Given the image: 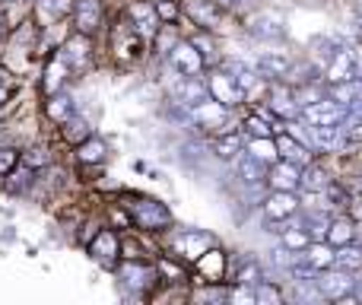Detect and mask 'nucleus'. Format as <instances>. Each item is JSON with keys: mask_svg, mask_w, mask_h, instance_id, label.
<instances>
[{"mask_svg": "<svg viewBox=\"0 0 362 305\" xmlns=\"http://www.w3.org/2000/svg\"><path fill=\"white\" fill-rule=\"evenodd\" d=\"M64 74H67V67H64V57L61 61H48V67H45V93H57L61 89V83H64Z\"/></svg>", "mask_w": 362, "mask_h": 305, "instance_id": "nucleus-34", "label": "nucleus"}, {"mask_svg": "<svg viewBox=\"0 0 362 305\" xmlns=\"http://www.w3.org/2000/svg\"><path fill=\"white\" fill-rule=\"evenodd\" d=\"M299 115H302V121H305V125H312V127H318V125H340V121L346 118V108L337 105L334 99H315V102H308V105H302Z\"/></svg>", "mask_w": 362, "mask_h": 305, "instance_id": "nucleus-2", "label": "nucleus"}, {"mask_svg": "<svg viewBox=\"0 0 362 305\" xmlns=\"http://www.w3.org/2000/svg\"><path fill=\"white\" fill-rule=\"evenodd\" d=\"M325 238H327V245H346V242H353L356 238V229H353V223L350 219H327V232H325Z\"/></svg>", "mask_w": 362, "mask_h": 305, "instance_id": "nucleus-21", "label": "nucleus"}, {"mask_svg": "<svg viewBox=\"0 0 362 305\" xmlns=\"http://www.w3.org/2000/svg\"><path fill=\"white\" fill-rule=\"evenodd\" d=\"M0 25H4V16H0Z\"/></svg>", "mask_w": 362, "mask_h": 305, "instance_id": "nucleus-48", "label": "nucleus"}, {"mask_svg": "<svg viewBox=\"0 0 362 305\" xmlns=\"http://www.w3.org/2000/svg\"><path fill=\"white\" fill-rule=\"evenodd\" d=\"M235 280H238V283H245V287H255V283L261 280V267H257L255 261H248V264H245V267L235 274Z\"/></svg>", "mask_w": 362, "mask_h": 305, "instance_id": "nucleus-40", "label": "nucleus"}, {"mask_svg": "<svg viewBox=\"0 0 362 305\" xmlns=\"http://www.w3.org/2000/svg\"><path fill=\"white\" fill-rule=\"evenodd\" d=\"M270 108L280 112V115H286V118H296V115H299V102H296V96L293 93H280V89L270 96Z\"/></svg>", "mask_w": 362, "mask_h": 305, "instance_id": "nucleus-35", "label": "nucleus"}, {"mask_svg": "<svg viewBox=\"0 0 362 305\" xmlns=\"http://www.w3.org/2000/svg\"><path fill=\"white\" fill-rule=\"evenodd\" d=\"M70 0H42V10H45V16H64V13H70Z\"/></svg>", "mask_w": 362, "mask_h": 305, "instance_id": "nucleus-41", "label": "nucleus"}, {"mask_svg": "<svg viewBox=\"0 0 362 305\" xmlns=\"http://www.w3.org/2000/svg\"><path fill=\"white\" fill-rule=\"evenodd\" d=\"M238 178L245 185H261V181H267V166L245 153V156H238Z\"/></svg>", "mask_w": 362, "mask_h": 305, "instance_id": "nucleus-20", "label": "nucleus"}, {"mask_svg": "<svg viewBox=\"0 0 362 305\" xmlns=\"http://www.w3.org/2000/svg\"><path fill=\"white\" fill-rule=\"evenodd\" d=\"M255 302H261V305H276V302H283V293L274 287V283L257 280V283H255Z\"/></svg>", "mask_w": 362, "mask_h": 305, "instance_id": "nucleus-37", "label": "nucleus"}, {"mask_svg": "<svg viewBox=\"0 0 362 305\" xmlns=\"http://www.w3.org/2000/svg\"><path fill=\"white\" fill-rule=\"evenodd\" d=\"M315 287H318L321 299H344V296L353 293V277L350 270H318L315 274Z\"/></svg>", "mask_w": 362, "mask_h": 305, "instance_id": "nucleus-3", "label": "nucleus"}, {"mask_svg": "<svg viewBox=\"0 0 362 305\" xmlns=\"http://www.w3.org/2000/svg\"><path fill=\"white\" fill-rule=\"evenodd\" d=\"M248 156H255L257 162H264V166H270V162H276L280 156H276V144L274 137H255L248 144Z\"/></svg>", "mask_w": 362, "mask_h": 305, "instance_id": "nucleus-28", "label": "nucleus"}, {"mask_svg": "<svg viewBox=\"0 0 362 305\" xmlns=\"http://www.w3.org/2000/svg\"><path fill=\"white\" fill-rule=\"evenodd\" d=\"M359 86H362L359 80H340V83H334L331 99L337 102V105H344L346 112H350V105L356 102V96H359Z\"/></svg>", "mask_w": 362, "mask_h": 305, "instance_id": "nucleus-27", "label": "nucleus"}, {"mask_svg": "<svg viewBox=\"0 0 362 305\" xmlns=\"http://www.w3.org/2000/svg\"><path fill=\"white\" fill-rule=\"evenodd\" d=\"M229 70H232V80L238 83V89H242L245 96L251 93V89L257 86V67H251V64H245L242 57H238V61H229Z\"/></svg>", "mask_w": 362, "mask_h": 305, "instance_id": "nucleus-22", "label": "nucleus"}, {"mask_svg": "<svg viewBox=\"0 0 362 305\" xmlns=\"http://www.w3.org/2000/svg\"><path fill=\"white\" fill-rule=\"evenodd\" d=\"M4 4H10V0H4Z\"/></svg>", "mask_w": 362, "mask_h": 305, "instance_id": "nucleus-49", "label": "nucleus"}, {"mask_svg": "<svg viewBox=\"0 0 362 305\" xmlns=\"http://www.w3.org/2000/svg\"><path fill=\"white\" fill-rule=\"evenodd\" d=\"M305 172H299V181L308 188V191H325L327 188V172L318 166V162H305Z\"/></svg>", "mask_w": 362, "mask_h": 305, "instance_id": "nucleus-30", "label": "nucleus"}, {"mask_svg": "<svg viewBox=\"0 0 362 305\" xmlns=\"http://www.w3.org/2000/svg\"><path fill=\"white\" fill-rule=\"evenodd\" d=\"M264 217L274 219V223H286L299 213V200H296V191H274L267 200H264Z\"/></svg>", "mask_w": 362, "mask_h": 305, "instance_id": "nucleus-6", "label": "nucleus"}, {"mask_svg": "<svg viewBox=\"0 0 362 305\" xmlns=\"http://www.w3.org/2000/svg\"><path fill=\"white\" fill-rule=\"evenodd\" d=\"M86 137H93V127H89V121L86 118H67L64 121V140H67V144H83V140Z\"/></svg>", "mask_w": 362, "mask_h": 305, "instance_id": "nucleus-29", "label": "nucleus"}, {"mask_svg": "<svg viewBox=\"0 0 362 305\" xmlns=\"http://www.w3.org/2000/svg\"><path fill=\"white\" fill-rule=\"evenodd\" d=\"M131 16H134V25H137L140 38H146V35H153V32L163 29V25H159V13H156V6L153 4H134Z\"/></svg>", "mask_w": 362, "mask_h": 305, "instance_id": "nucleus-17", "label": "nucleus"}, {"mask_svg": "<svg viewBox=\"0 0 362 305\" xmlns=\"http://www.w3.org/2000/svg\"><path fill=\"white\" fill-rule=\"evenodd\" d=\"M283 242H286L289 251H305L312 238H308L305 229H283Z\"/></svg>", "mask_w": 362, "mask_h": 305, "instance_id": "nucleus-38", "label": "nucleus"}, {"mask_svg": "<svg viewBox=\"0 0 362 305\" xmlns=\"http://www.w3.org/2000/svg\"><path fill=\"white\" fill-rule=\"evenodd\" d=\"M267 181H270V188H274V191H296V188H302L299 166H293V162H286V159L270 162Z\"/></svg>", "mask_w": 362, "mask_h": 305, "instance_id": "nucleus-11", "label": "nucleus"}, {"mask_svg": "<svg viewBox=\"0 0 362 305\" xmlns=\"http://www.w3.org/2000/svg\"><path fill=\"white\" fill-rule=\"evenodd\" d=\"M74 13H76V32H80V35L99 32V25H102V4L99 0H76Z\"/></svg>", "mask_w": 362, "mask_h": 305, "instance_id": "nucleus-13", "label": "nucleus"}, {"mask_svg": "<svg viewBox=\"0 0 362 305\" xmlns=\"http://www.w3.org/2000/svg\"><path fill=\"white\" fill-rule=\"evenodd\" d=\"M187 16L197 25H219V19H223L226 13L216 0H191V4H187Z\"/></svg>", "mask_w": 362, "mask_h": 305, "instance_id": "nucleus-15", "label": "nucleus"}, {"mask_svg": "<svg viewBox=\"0 0 362 305\" xmlns=\"http://www.w3.org/2000/svg\"><path fill=\"white\" fill-rule=\"evenodd\" d=\"M76 159H80L83 166H95V162L105 159V144H102L99 137H86L83 144H76Z\"/></svg>", "mask_w": 362, "mask_h": 305, "instance_id": "nucleus-26", "label": "nucleus"}, {"mask_svg": "<svg viewBox=\"0 0 362 305\" xmlns=\"http://www.w3.org/2000/svg\"><path fill=\"white\" fill-rule=\"evenodd\" d=\"M248 29L257 42H280V38L286 35V19L274 10H264V13H257V16H251Z\"/></svg>", "mask_w": 362, "mask_h": 305, "instance_id": "nucleus-5", "label": "nucleus"}, {"mask_svg": "<svg viewBox=\"0 0 362 305\" xmlns=\"http://www.w3.org/2000/svg\"><path fill=\"white\" fill-rule=\"evenodd\" d=\"M10 93H13V76H10V70L0 67V105L10 99Z\"/></svg>", "mask_w": 362, "mask_h": 305, "instance_id": "nucleus-44", "label": "nucleus"}, {"mask_svg": "<svg viewBox=\"0 0 362 305\" xmlns=\"http://www.w3.org/2000/svg\"><path fill=\"white\" fill-rule=\"evenodd\" d=\"M334 267H340V270H362V248H356L353 242L337 245V248H334Z\"/></svg>", "mask_w": 362, "mask_h": 305, "instance_id": "nucleus-24", "label": "nucleus"}, {"mask_svg": "<svg viewBox=\"0 0 362 305\" xmlns=\"http://www.w3.org/2000/svg\"><path fill=\"white\" fill-rule=\"evenodd\" d=\"M257 74L270 76V80H286L289 70H293V61H289L286 54H276V51H267V54L257 57Z\"/></svg>", "mask_w": 362, "mask_h": 305, "instance_id": "nucleus-14", "label": "nucleus"}, {"mask_svg": "<svg viewBox=\"0 0 362 305\" xmlns=\"http://www.w3.org/2000/svg\"><path fill=\"white\" fill-rule=\"evenodd\" d=\"M16 162H19L16 150H10V146H6V150H0V178H4V175H10L13 168H16Z\"/></svg>", "mask_w": 362, "mask_h": 305, "instance_id": "nucleus-42", "label": "nucleus"}, {"mask_svg": "<svg viewBox=\"0 0 362 305\" xmlns=\"http://www.w3.org/2000/svg\"><path fill=\"white\" fill-rule=\"evenodd\" d=\"M127 213H131V223L140 226V229H146V232H163L172 226L169 207L153 200V197H137L134 204H127Z\"/></svg>", "mask_w": 362, "mask_h": 305, "instance_id": "nucleus-1", "label": "nucleus"}, {"mask_svg": "<svg viewBox=\"0 0 362 305\" xmlns=\"http://www.w3.org/2000/svg\"><path fill=\"white\" fill-rule=\"evenodd\" d=\"M172 96L185 108H191L197 102H204L210 96V89H206V80H200V76H178V83L172 86Z\"/></svg>", "mask_w": 362, "mask_h": 305, "instance_id": "nucleus-10", "label": "nucleus"}, {"mask_svg": "<svg viewBox=\"0 0 362 305\" xmlns=\"http://www.w3.org/2000/svg\"><path fill=\"white\" fill-rule=\"evenodd\" d=\"M308 131H312V144L321 150H340L344 146V127L340 125H318L308 127Z\"/></svg>", "mask_w": 362, "mask_h": 305, "instance_id": "nucleus-18", "label": "nucleus"}, {"mask_svg": "<svg viewBox=\"0 0 362 305\" xmlns=\"http://www.w3.org/2000/svg\"><path fill=\"white\" fill-rule=\"evenodd\" d=\"M276 144V156L286 162H293V166H305V162H312V153H308L305 144H299L296 137H289V134H283V137L274 140Z\"/></svg>", "mask_w": 362, "mask_h": 305, "instance_id": "nucleus-16", "label": "nucleus"}, {"mask_svg": "<svg viewBox=\"0 0 362 305\" xmlns=\"http://www.w3.org/2000/svg\"><path fill=\"white\" fill-rule=\"evenodd\" d=\"M359 302H362V287H359Z\"/></svg>", "mask_w": 362, "mask_h": 305, "instance_id": "nucleus-47", "label": "nucleus"}, {"mask_svg": "<svg viewBox=\"0 0 362 305\" xmlns=\"http://www.w3.org/2000/svg\"><path fill=\"white\" fill-rule=\"evenodd\" d=\"M362 57L353 48H337V54L331 57L327 64V80L340 83V80H356V67H359Z\"/></svg>", "mask_w": 362, "mask_h": 305, "instance_id": "nucleus-9", "label": "nucleus"}, {"mask_svg": "<svg viewBox=\"0 0 362 305\" xmlns=\"http://www.w3.org/2000/svg\"><path fill=\"white\" fill-rule=\"evenodd\" d=\"M206 89H210L213 99L223 102L226 108H235V105H242V102H245V93L238 89V83L232 80L229 74H213L210 83H206Z\"/></svg>", "mask_w": 362, "mask_h": 305, "instance_id": "nucleus-8", "label": "nucleus"}, {"mask_svg": "<svg viewBox=\"0 0 362 305\" xmlns=\"http://www.w3.org/2000/svg\"><path fill=\"white\" fill-rule=\"evenodd\" d=\"M305 261L312 264L315 270H327V267H334V245L308 242V248H305Z\"/></svg>", "mask_w": 362, "mask_h": 305, "instance_id": "nucleus-25", "label": "nucleus"}, {"mask_svg": "<svg viewBox=\"0 0 362 305\" xmlns=\"http://www.w3.org/2000/svg\"><path fill=\"white\" fill-rule=\"evenodd\" d=\"M356 35H359V42H362V23H359V29H356Z\"/></svg>", "mask_w": 362, "mask_h": 305, "instance_id": "nucleus-46", "label": "nucleus"}, {"mask_svg": "<svg viewBox=\"0 0 362 305\" xmlns=\"http://www.w3.org/2000/svg\"><path fill=\"white\" fill-rule=\"evenodd\" d=\"M23 162H25V168H32V172H35V168H45V166H48L51 156H48V150H45V146H32V150L23 153Z\"/></svg>", "mask_w": 362, "mask_h": 305, "instance_id": "nucleus-39", "label": "nucleus"}, {"mask_svg": "<svg viewBox=\"0 0 362 305\" xmlns=\"http://www.w3.org/2000/svg\"><path fill=\"white\" fill-rule=\"evenodd\" d=\"M156 13H159V23H172V19L178 16V4H172V0H159L156 4Z\"/></svg>", "mask_w": 362, "mask_h": 305, "instance_id": "nucleus-43", "label": "nucleus"}, {"mask_svg": "<svg viewBox=\"0 0 362 305\" xmlns=\"http://www.w3.org/2000/svg\"><path fill=\"white\" fill-rule=\"evenodd\" d=\"M45 115H48L51 121H57V125H64L67 118H74V115H76V105H74V99H70V96L51 93V99L45 102Z\"/></svg>", "mask_w": 362, "mask_h": 305, "instance_id": "nucleus-19", "label": "nucleus"}, {"mask_svg": "<svg viewBox=\"0 0 362 305\" xmlns=\"http://www.w3.org/2000/svg\"><path fill=\"white\" fill-rule=\"evenodd\" d=\"M86 57H89V42H86V35H74L67 45H64V61H67V64H76V67H80Z\"/></svg>", "mask_w": 362, "mask_h": 305, "instance_id": "nucleus-31", "label": "nucleus"}, {"mask_svg": "<svg viewBox=\"0 0 362 305\" xmlns=\"http://www.w3.org/2000/svg\"><path fill=\"white\" fill-rule=\"evenodd\" d=\"M270 115L261 112V115H251L248 121H245V127L251 131V137H274V127H270Z\"/></svg>", "mask_w": 362, "mask_h": 305, "instance_id": "nucleus-36", "label": "nucleus"}, {"mask_svg": "<svg viewBox=\"0 0 362 305\" xmlns=\"http://www.w3.org/2000/svg\"><path fill=\"white\" fill-rule=\"evenodd\" d=\"M169 61L178 70V76H200L204 70V54L194 42H175V48L169 51Z\"/></svg>", "mask_w": 362, "mask_h": 305, "instance_id": "nucleus-4", "label": "nucleus"}, {"mask_svg": "<svg viewBox=\"0 0 362 305\" xmlns=\"http://www.w3.org/2000/svg\"><path fill=\"white\" fill-rule=\"evenodd\" d=\"M210 245H213V238L206 236V232H185V236L178 238V251H185V255L194 258V261H197Z\"/></svg>", "mask_w": 362, "mask_h": 305, "instance_id": "nucleus-23", "label": "nucleus"}, {"mask_svg": "<svg viewBox=\"0 0 362 305\" xmlns=\"http://www.w3.org/2000/svg\"><path fill=\"white\" fill-rule=\"evenodd\" d=\"M353 140H359V144H362V125L353 127Z\"/></svg>", "mask_w": 362, "mask_h": 305, "instance_id": "nucleus-45", "label": "nucleus"}, {"mask_svg": "<svg viewBox=\"0 0 362 305\" xmlns=\"http://www.w3.org/2000/svg\"><path fill=\"white\" fill-rule=\"evenodd\" d=\"M197 264H200V270L204 274H210V277H223V270H226V258H223V251H216V248H206L204 255L197 258Z\"/></svg>", "mask_w": 362, "mask_h": 305, "instance_id": "nucleus-33", "label": "nucleus"}, {"mask_svg": "<svg viewBox=\"0 0 362 305\" xmlns=\"http://www.w3.org/2000/svg\"><path fill=\"white\" fill-rule=\"evenodd\" d=\"M89 255L95 258V261L102 264V267H112L115 258L121 255V245H118V236H115L112 229H102L99 236L89 242Z\"/></svg>", "mask_w": 362, "mask_h": 305, "instance_id": "nucleus-12", "label": "nucleus"}, {"mask_svg": "<svg viewBox=\"0 0 362 305\" xmlns=\"http://www.w3.org/2000/svg\"><path fill=\"white\" fill-rule=\"evenodd\" d=\"M191 118L197 121L200 127H226L229 125V108L223 102H216L213 96H206L204 102L191 105Z\"/></svg>", "mask_w": 362, "mask_h": 305, "instance_id": "nucleus-7", "label": "nucleus"}, {"mask_svg": "<svg viewBox=\"0 0 362 305\" xmlns=\"http://www.w3.org/2000/svg\"><path fill=\"white\" fill-rule=\"evenodd\" d=\"M213 153L219 156V159H235L238 153H242V140H238V134H223V137L213 140Z\"/></svg>", "mask_w": 362, "mask_h": 305, "instance_id": "nucleus-32", "label": "nucleus"}]
</instances>
